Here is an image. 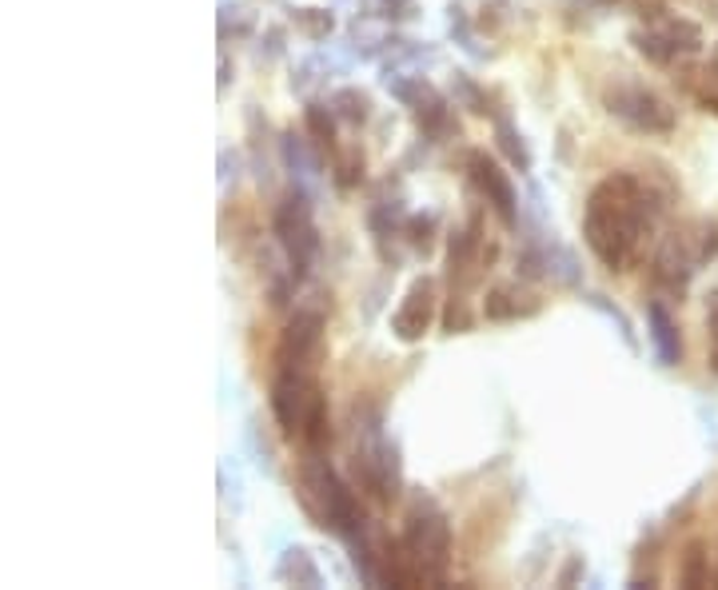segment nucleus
I'll list each match as a JSON object with an SVG mask.
<instances>
[{
	"label": "nucleus",
	"instance_id": "12",
	"mask_svg": "<svg viewBox=\"0 0 718 590\" xmlns=\"http://www.w3.org/2000/svg\"><path fill=\"white\" fill-rule=\"evenodd\" d=\"M495 259V248L483 244V219L479 212L468 219V228H459L448 244V276L456 288H471L479 280V268H487Z\"/></svg>",
	"mask_w": 718,
	"mask_h": 590
},
{
	"label": "nucleus",
	"instance_id": "9",
	"mask_svg": "<svg viewBox=\"0 0 718 590\" xmlns=\"http://www.w3.org/2000/svg\"><path fill=\"white\" fill-rule=\"evenodd\" d=\"M698 264H707V256H703V239L675 232V236L663 239V248H658L655 264H651V280H655L666 296H683L690 276L698 271Z\"/></svg>",
	"mask_w": 718,
	"mask_h": 590
},
{
	"label": "nucleus",
	"instance_id": "15",
	"mask_svg": "<svg viewBox=\"0 0 718 590\" xmlns=\"http://www.w3.org/2000/svg\"><path fill=\"white\" fill-rule=\"evenodd\" d=\"M646 332H651V343H655V355L663 367H678L683 363V335H678L675 315L666 311L663 300L646 303Z\"/></svg>",
	"mask_w": 718,
	"mask_h": 590
},
{
	"label": "nucleus",
	"instance_id": "25",
	"mask_svg": "<svg viewBox=\"0 0 718 590\" xmlns=\"http://www.w3.org/2000/svg\"><path fill=\"white\" fill-rule=\"evenodd\" d=\"M296 24H300L312 41H323V36L332 32L335 21H332V12H328V9H296Z\"/></svg>",
	"mask_w": 718,
	"mask_h": 590
},
{
	"label": "nucleus",
	"instance_id": "26",
	"mask_svg": "<svg viewBox=\"0 0 718 590\" xmlns=\"http://www.w3.org/2000/svg\"><path fill=\"white\" fill-rule=\"evenodd\" d=\"M283 155H288V164L292 168H300V176H315V172H320V155L308 152L303 140H296V136L283 140Z\"/></svg>",
	"mask_w": 718,
	"mask_h": 590
},
{
	"label": "nucleus",
	"instance_id": "29",
	"mask_svg": "<svg viewBox=\"0 0 718 590\" xmlns=\"http://www.w3.org/2000/svg\"><path fill=\"white\" fill-rule=\"evenodd\" d=\"M707 340H710V372L718 375V291L707 300Z\"/></svg>",
	"mask_w": 718,
	"mask_h": 590
},
{
	"label": "nucleus",
	"instance_id": "16",
	"mask_svg": "<svg viewBox=\"0 0 718 590\" xmlns=\"http://www.w3.org/2000/svg\"><path fill=\"white\" fill-rule=\"evenodd\" d=\"M300 439L308 451H323V447L332 443V415H328V395H323V387L315 391L312 407H308V415H303Z\"/></svg>",
	"mask_w": 718,
	"mask_h": 590
},
{
	"label": "nucleus",
	"instance_id": "30",
	"mask_svg": "<svg viewBox=\"0 0 718 590\" xmlns=\"http://www.w3.org/2000/svg\"><path fill=\"white\" fill-rule=\"evenodd\" d=\"M379 12L392 21H407V17H416V0H379Z\"/></svg>",
	"mask_w": 718,
	"mask_h": 590
},
{
	"label": "nucleus",
	"instance_id": "18",
	"mask_svg": "<svg viewBox=\"0 0 718 590\" xmlns=\"http://www.w3.org/2000/svg\"><path fill=\"white\" fill-rule=\"evenodd\" d=\"M283 582H296V587H320V567L312 562V555L303 547H292L288 555L280 559V570H276Z\"/></svg>",
	"mask_w": 718,
	"mask_h": 590
},
{
	"label": "nucleus",
	"instance_id": "21",
	"mask_svg": "<svg viewBox=\"0 0 718 590\" xmlns=\"http://www.w3.org/2000/svg\"><path fill=\"white\" fill-rule=\"evenodd\" d=\"M332 180L340 192H352V187L364 184V152L360 148H335V164H332Z\"/></svg>",
	"mask_w": 718,
	"mask_h": 590
},
{
	"label": "nucleus",
	"instance_id": "23",
	"mask_svg": "<svg viewBox=\"0 0 718 590\" xmlns=\"http://www.w3.org/2000/svg\"><path fill=\"white\" fill-rule=\"evenodd\" d=\"M495 140H500V152L511 160V168H519V172H532V152H527V144H523L519 128L511 125V120H495Z\"/></svg>",
	"mask_w": 718,
	"mask_h": 590
},
{
	"label": "nucleus",
	"instance_id": "8",
	"mask_svg": "<svg viewBox=\"0 0 718 590\" xmlns=\"http://www.w3.org/2000/svg\"><path fill=\"white\" fill-rule=\"evenodd\" d=\"M315 391V375L308 367H280L276 379H271V415H276V423L283 427V436H300V423L308 407H312Z\"/></svg>",
	"mask_w": 718,
	"mask_h": 590
},
{
	"label": "nucleus",
	"instance_id": "5",
	"mask_svg": "<svg viewBox=\"0 0 718 590\" xmlns=\"http://www.w3.org/2000/svg\"><path fill=\"white\" fill-rule=\"evenodd\" d=\"M603 108L614 120H623L631 132H643V136L675 132V108H671L655 88H646V84H635V81L611 84L603 93Z\"/></svg>",
	"mask_w": 718,
	"mask_h": 590
},
{
	"label": "nucleus",
	"instance_id": "2",
	"mask_svg": "<svg viewBox=\"0 0 718 590\" xmlns=\"http://www.w3.org/2000/svg\"><path fill=\"white\" fill-rule=\"evenodd\" d=\"M300 503H303V511L315 518V527L335 530L340 539L355 543L367 535V515H364V507H360L355 491L347 487L344 479L335 475L332 466L323 463L315 451L300 471Z\"/></svg>",
	"mask_w": 718,
	"mask_h": 590
},
{
	"label": "nucleus",
	"instance_id": "27",
	"mask_svg": "<svg viewBox=\"0 0 718 590\" xmlns=\"http://www.w3.org/2000/svg\"><path fill=\"white\" fill-rule=\"evenodd\" d=\"M407 239H411V248L416 251H431V244H436V219L431 216H411L407 219Z\"/></svg>",
	"mask_w": 718,
	"mask_h": 590
},
{
	"label": "nucleus",
	"instance_id": "11",
	"mask_svg": "<svg viewBox=\"0 0 718 590\" xmlns=\"http://www.w3.org/2000/svg\"><path fill=\"white\" fill-rule=\"evenodd\" d=\"M436 315H439L436 280H431V276H419V280L407 288V296L396 308V315H392V332H396L399 343H419L427 332H431Z\"/></svg>",
	"mask_w": 718,
	"mask_h": 590
},
{
	"label": "nucleus",
	"instance_id": "17",
	"mask_svg": "<svg viewBox=\"0 0 718 590\" xmlns=\"http://www.w3.org/2000/svg\"><path fill=\"white\" fill-rule=\"evenodd\" d=\"M535 311H539V303H527V308H523L511 288H491L487 300H483V320H491V323L519 320V315H535Z\"/></svg>",
	"mask_w": 718,
	"mask_h": 590
},
{
	"label": "nucleus",
	"instance_id": "22",
	"mask_svg": "<svg viewBox=\"0 0 718 590\" xmlns=\"http://www.w3.org/2000/svg\"><path fill=\"white\" fill-rule=\"evenodd\" d=\"M332 108L344 125L360 128V125H367V116H372V96L360 93V88H340V93L332 96Z\"/></svg>",
	"mask_w": 718,
	"mask_h": 590
},
{
	"label": "nucleus",
	"instance_id": "3",
	"mask_svg": "<svg viewBox=\"0 0 718 590\" xmlns=\"http://www.w3.org/2000/svg\"><path fill=\"white\" fill-rule=\"evenodd\" d=\"M399 539L411 550V559L424 567L427 582H443L448 562H451V523L431 498H416V503H411Z\"/></svg>",
	"mask_w": 718,
	"mask_h": 590
},
{
	"label": "nucleus",
	"instance_id": "14",
	"mask_svg": "<svg viewBox=\"0 0 718 590\" xmlns=\"http://www.w3.org/2000/svg\"><path fill=\"white\" fill-rule=\"evenodd\" d=\"M387 88L399 96V100L416 112L419 128H424L427 136H443L451 128V112H448V100L431 88V84L424 81V76H416V81H392L387 76Z\"/></svg>",
	"mask_w": 718,
	"mask_h": 590
},
{
	"label": "nucleus",
	"instance_id": "19",
	"mask_svg": "<svg viewBox=\"0 0 718 590\" xmlns=\"http://www.w3.org/2000/svg\"><path fill=\"white\" fill-rule=\"evenodd\" d=\"M678 587H710V555H707V543H690L683 550V567H678Z\"/></svg>",
	"mask_w": 718,
	"mask_h": 590
},
{
	"label": "nucleus",
	"instance_id": "4",
	"mask_svg": "<svg viewBox=\"0 0 718 590\" xmlns=\"http://www.w3.org/2000/svg\"><path fill=\"white\" fill-rule=\"evenodd\" d=\"M631 44H635L639 56H646L658 68H671L678 61H690L703 52V29L687 17H666V12H655L646 17V29L631 32Z\"/></svg>",
	"mask_w": 718,
	"mask_h": 590
},
{
	"label": "nucleus",
	"instance_id": "6",
	"mask_svg": "<svg viewBox=\"0 0 718 590\" xmlns=\"http://www.w3.org/2000/svg\"><path fill=\"white\" fill-rule=\"evenodd\" d=\"M271 232H276L283 256L292 264V280H303L308 268H312L315 251H320V236H315L312 204H308V196H303L300 187L280 200L276 216H271Z\"/></svg>",
	"mask_w": 718,
	"mask_h": 590
},
{
	"label": "nucleus",
	"instance_id": "20",
	"mask_svg": "<svg viewBox=\"0 0 718 590\" xmlns=\"http://www.w3.org/2000/svg\"><path fill=\"white\" fill-rule=\"evenodd\" d=\"M303 125L308 136L320 152H335V108H323V104H308L303 108Z\"/></svg>",
	"mask_w": 718,
	"mask_h": 590
},
{
	"label": "nucleus",
	"instance_id": "7",
	"mask_svg": "<svg viewBox=\"0 0 718 590\" xmlns=\"http://www.w3.org/2000/svg\"><path fill=\"white\" fill-rule=\"evenodd\" d=\"M355 483L364 495H372L375 503H396L404 491V466H399L396 443L372 436L367 443H355Z\"/></svg>",
	"mask_w": 718,
	"mask_h": 590
},
{
	"label": "nucleus",
	"instance_id": "24",
	"mask_svg": "<svg viewBox=\"0 0 718 590\" xmlns=\"http://www.w3.org/2000/svg\"><path fill=\"white\" fill-rule=\"evenodd\" d=\"M690 93H695V100L703 104L707 112H718V56L690 81Z\"/></svg>",
	"mask_w": 718,
	"mask_h": 590
},
{
	"label": "nucleus",
	"instance_id": "31",
	"mask_svg": "<svg viewBox=\"0 0 718 590\" xmlns=\"http://www.w3.org/2000/svg\"><path fill=\"white\" fill-rule=\"evenodd\" d=\"M579 567H583V562H579V559L567 562V570H562V575H559V587H571V579H575V575H579Z\"/></svg>",
	"mask_w": 718,
	"mask_h": 590
},
{
	"label": "nucleus",
	"instance_id": "28",
	"mask_svg": "<svg viewBox=\"0 0 718 590\" xmlns=\"http://www.w3.org/2000/svg\"><path fill=\"white\" fill-rule=\"evenodd\" d=\"M443 328H448L451 335L468 332V328H471V311H468V300H463V296H451L448 315H443Z\"/></svg>",
	"mask_w": 718,
	"mask_h": 590
},
{
	"label": "nucleus",
	"instance_id": "10",
	"mask_svg": "<svg viewBox=\"0 0 718 590\" xmlns=\"http://www.w3.org/2000/svg\"><path fill=\"white\" fill-rule=\"evenodd\" d=\"M320 340H323V308H296V315L288 320L280 335V347H276V363L280 367H308L312 372V360L320 355Z\"/></svg>",
	"mask_w": 718,
	"mask_h": 590
},
{
	"label": "nucleus",
	"instance_id": "13",
	"mask_svg": "<svg viewBox=\"0 0 718 590\" xmlns=\"http://www.w3.org/2000/svg\"><path fill=\"white\" fill-rule=\"evenodd\" d=\"M468 172H471V184L479 187V196L487 200L491 212L500 216L503 228H515L519 224V207H515V187H511L507 172H503L487 152H471L468 155Z\"/></svg>",
	"mask_w": 718,
	"mask_h": 590
},
{
	"label": "nucleus",
	"instance_id": "1",
	"mask_svg": "<svg viewBox=\"0 0 718 590\" xmlns=\"http://www.w3.org/2000/svg\"><path fill=\"white\" fill-rule=\"evenodd\" d=\"M663 200L635 172H614L591 187L583 207V239L607 271H626L639 259L643 236L655 228Z\"/></svg>",
	"mask_w": 718,
	"mask_h": 590
}]
</instances>
